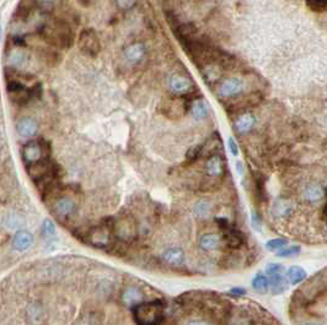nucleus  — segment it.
<instances>
[{"mask_svg": "<svg viewBox=\"0 0 327 325\" xmlns=\"http://www.w3.org/2000/svg\"><path fill=\"white\" fill-rule=\"evenodd\" d=\"M49 153H51V147L46 140H32L24 145L21 150L22 160L27 166L49 158Z\"/></svg>", "mask_w": 327, "mask_h": 325, "instance_id": "4", "label": "nucleus"}, {"mask_svg": "<svg viewBox=\"0 0 327 325\" xmlns=\"http://www.w3.org/2000/svg\"><path fill=\"white\" fill-rule=\"evenodd\" d=\"M122 302L127 307H135L143 302V292L138 287H128L122 293Z\"/></svg>", "mask_w": 327, "mask_h": 325, "instance_id": "15", "label": "nucleus"}, {"mask_svg": "<svg viewBox=\"0 0 327 325\" xmlns=\"http://www.w3.org/2000/svg\"><path fill=\"white\" fill-rule=\"evenodd\" d=\"M190 109H191V114H192L193 119L195 120H203L208 117V114H209L208 105L205 103L204 100H202V98H197V100L193 101Z\"/></svg>", "mask_w": 327, "mask_h": 325, "instance_id": "19", "label": "nucleus"}, {"mask_svg": "<svg viewBox=\"0 0 327 325\" xmlns=\"http://www.w3.org/2000/svg\"><path fill=\"white\" fill-rule=\"evenodd\" d=\"M5 77H6V91L9 93L10 101H12L15 105L24 106L29 103L32 98L41 96V84H36L32 87L24 84V81L31 80L34 77L31 75L17 72L14 68H6Z\"/></svg>", "mask_w": 327, "mask_h": 325, "instance_id": "1", "label": "nucleus"}, {"mask_svg": "<svg viewBox=\"0 0 327 325\" xmlns=\"http://www.w3.org/2000/svg\"><path fill=\"white\" fill-rule=\"evenodd\" d=\"M75 210V203L70 198H60L54 203V211L60 217H68Z\"/></svg>", "mask_w": 327, "mask_h": 325, "instance_id": "17", "label": "nucleus"}, {"mask_svg": "<svg viewBox=\"0 0 327 325\" xmlns=\"http://www.w3.org/2000/svg\"><path fill=\"white\" fill-rule=\"evenodd\" d=\"M42 232H43L44 236H53L55 233V226L53 221L44 220L43 225H42Z\"/></svg>", "mask_w": 327, "mask_h": 325, "instance_id": "31", "label": "nucleus"}, {"mask_svg": "<svg viewBox=\"0 0 327 325\" xmlns=\"http://www.w3.org/2000/svg\"><path fill=\"white\" fill-rule=\"evenodd\" d=\"M210 213V205L208 201L201 200L195 205V214L197 217H207Z\"/></svg>", "mask_w": 327, "mask_h": 325, "instance_id": "25", "label": "nucleus"}, {"mask_svg": "<svg viewBox=\"0 0 327 325\" xmlns=\"http://www.w3.org/2000/svg\"><path fill=\"white\" fill-rule=\"evenodd\" d=\"M40 36L48 44L57 48H69L73 43L72 27L65 21L52 19L40 27Z\"/></svg>", "mask_w": 327, "mask_h": 325, "instance_id": "2", "label": "nucleus"}, {"mask_svg": "<svg viewBox=\"0 0 327 325\" xmlns=\"http://www.w3.org/2000/svg\"><path fill=\"white\" fill-rule=\"evenodd\" d=\"M163 259L167 264L173 266H181L185 261V253L178 247H173V248H167L164 251Z\"/></svg>", "mask_w": 327, "mask_h": 325, "instance_id": "14", "label": "nucleus"}, {"mask_svg": "<svg viewBox=\"0 0 327 325\" xmlns=\"http://www.w3.org/2000/svg\"><path fill=\"white\" fill-rule=\"evenodd\" d=\"M270 280H268V284H270V289L271 293L277 296V294L283 293L284 291L286 289V276L282 275L281 274H276V275L270 276Z\"/></svg>", "mask_w": 327, "mask_h": 325, "instance_id": "22", "label": "nucleus"}, {"mask_svg": "<svg viewBox=\"0 0 327 325\" xmlns=\"http://www.w3.org/2000/svg\"><path fill=\"white\" fill-rule=\"evenodd\" d=\"M187 325H212V324L208 323V322H204V321H192V322H190Z\"/></svg>", "mask_w": 327, "mask_h": 325, "instance_id": "36", "label": "nucleus"}, {"mask_svg": "<svg viewBox=\"0 0 327 325\" xmlns=\"http://www.w3.org/2000/svg\"><path fill=\"white\" fill-rule=\"evenodd\" d=\"M223 237L226 246L230 247V248H240L243 246V233L239 230H236L235 227H231L230 225L223 230Z\"/></svg>", "mask_w": 327, "mask_h": 325, "instance_id": "11", "label": "nucleus"}, {"mask_svg": "<svg viewBox=\"0 0 327 325\" xmlns=\"http://www.w3.org/2000/svg\"><path fill=\"white\" fill-rule=\"evenodd\" d=\"M37 123L32 118H24L16 125L17 133L22 138H31L37 133Z\"/></svg>", "mask_w": 327, "mask_h": 325, "instance_id": "20", "label": "nucleus"}, {"mask_svg": "<svg viewBox=\"0 0 327 325\" xmlns=\"http://www.w3.org/2000/svg\"><path fill=\"white\" fill-rule=\"evenodd\" d=\"M325 196V188L319 183H310L304 189V198L310 203H316Z\"/></svg>", "mask_w": 327, "mask_h": 325, "instance_id": "18", "label": "nucleus"}, {"mask_svg": "<svg viewBox=\"0 0 327 325\" xmlns=\"http://www.w3.org/2000/svg\"><path fill=\"white\" fill-rule=\"evenodd\" d=\"M251 285H252L253 291L257 292V293H260V294L266 293V292L268 291V289H270L268 279L266 278L265 275H262V274H257V275L253 276Z\"/></svg>", "mask_w": 327, "mask_h": 325, "instance_id": "24", "label": "nucleus"}, {"mask_svg": "<svg viewBox=\"0 0 327 325\" xmlns=\"http://www.w3.org/2000/svg\"><path fill=\"white\" fill-rule=\"evenodd\" d=\"M133 318L137 325H159L164 319V306L160 301L140 302L133 307Z\"/></svg>", "mask_w": 327, "mask_h": 325, "instance_id": "3", "label": "nucleus"}, {"mask_svg": "<svg viewBox=\"0 0 327 325\" xmlns=\"http://www.w3.org/2000/svg\"><path fill=\"white\" fill-rule=\"evenodd\" d=\"M221 243L220 236L217 233H204L200 238V247L205 252H212L219 248Z\"/></svg>", "mask_w": 327, "mask_h": 325, "instance_id": "21", "label": "nucleus"}, {"mask_svg": "<svg viewBox=\"0 0 327 325\" xmlns=\"http://www.w3.org/2000/svg\"><path fill=\"white\" fill-rule=\"evenodd\" d=\"M256 124V117L251 113H244L239 115L234 122V130L236 134L245 135L253 129Z\"/></svg>", "mask_w": 327, "mask_h": 325, "instance_id": "10", "label": "nucleus"}, {"mask_svg": "<svg viewBox=\"0 0 327 325\" xmlns=\"http://www.w3.org/2000/svg\"><path fill=\"white\" fill-rule=\"evenodd\" d=\"M230 293L235 294V296H245L246 289H241V287H234V289H230Z\"/></svg>", "mask_w": 327, "mask_h": 325, "instance_id": "35", "label": "nucleus"}, {"mask_svg": "<svg viewBox=\"0 0 327 325\" xmlns=\"http://www.w3.org/2000/svg\"><path fill=\"white\" fill-rule=\"evenodd\" d=\"M113 230L111 227H97L92 231L91 233V241L95 246L97 247H105L109 244L111 236H112Z\"/></svg>", "mask_w": 327, "mask_h": 325, "instance_id": "16", "label": "nucleus"}, {"mask_svg": "<svg viewBox=\"0 0 327 325\" xmlns=\"http://www.w3.org/2000/svg\"><path fill=\"white\" fill-rule=\"evenodd\" d=\"M245 90L246 84L244 79L238 76H231L220 81V84L217 86V90H215V93H217L218 97L230 100V98H235L243 95Z\"/></svg>", "mask_w": 327, "mask_h": 325, "instance_id": "6", "label": "nucleus"}, {"mask_svg": "<svg viewBox=\"0 0 327 325\" xmlns=\"http://www.w3.org/2000/svg\"><path fill=\"white\" fill-rule=\"evenodd\" d=\"M79 48L85 55L96 57L101 49V43L96 31L92 29H85L79 37Z\"/></svg>", "mask_w": 327, "mask_h": 325, "instance_id": "7", "label": "nucleus"}, {"mask_svg": "<svg viewBox=\"0 0 327 325\" xmlns=\"http://www.w3.org/2000/svg\"><path fill=\"white\" fill-rule=\"evenodd\" d=\"M304 325H320V324H315V323H306V324H304Z\"/></svg>", "mask_w": 327, "mask_h": 325, "instance_id": "38", "label": "nucleus"}, {"mask_svg": "<svg viewBox=\"0 0 327 325\" xmlns=\"http://www.w3.org/2000/svg\"><path fill=\"white\" fill-rule=\"evenodd\" d=\"M123 57H124L125 62L129 63L130 65H137L142 63L144 58L147 57V48H145L142 42L130 43L129 46L124 48Z\"/></svg>", "mask_w": 327, "mask_h": 325, "instance_id": "8", "label": "nucleus"}, {"mask_svg": "<svg viewBox=\"0 0 327 325\" xmlns=\"http://www.w3.org/2000/svg\"><path fill=\"white\" fill-rule=\"evenodd\" d=\"M293 211V204L288 199H277L273 203L272 213L276 217L286 218L291 215Z\"/></svg>", "mask_w": 327, "mask_h": 325, "instance_id": "13", "label": "nucleus"}, {"mask_svg": "<svg viewBox=\"0 0 327 325\" xmlns=\"http://www.w3.org/2000/svg\"><path fill=\"white\" fill-rule=\"evenodd\" d=\"M306 278H308L306 271L304 270L301 266L298 265L290 266V268L288 269V271H286V279L288 280L291 285L300 284V282H303Z\"/></svg>", "mask_w": 327, "mask_h": 325, "instance_id": "23", "label": "nucleus"}, {"mask_svg": "<svg viewBox=\"0 0 327 325\" xmlns=\"http://www.w3.org/2000/svg\"><path fill=\"white\" fill-rule=\"evenodd\" d=\"M236 168H238L239 175H244V165L240 162V161H239V162L236 163Z\"/></svg>", "mask_w": 327, "mask_h": 325, "instance_id": "37", "label": "nucleus"}, {"mask_svg": "<svg viewBox=\"0 0 327 325\" xmlns=\"http://www.w3.org/2000/svg\"><path fill=\"white\" fill-rule=\"evenodd\" d=\"M286 244H288V241H286V238H274L266 243V248L271 252H279L282 248H284Z\"/></svg>", "mask_w": 327, "mask_h": 325, "instance_id": "26", "label": "nucleus"}, {"mask_svg": "<svg viewBox=\"0 0 327 325\" xmlns=\"http://www.w3.org/2000/svg\"><path fill=\"white\" fill-rule=\"evenodd\" d=\"M228 146H229V150H230L231 155L233 156H238L239 155V146L238 144H236V141L234 140V138H229L228 140Z\"/></svg>", "mask_w": 327, "mask_h": 325, "instance_id": "34", "label": "nucleus"}, {"mask_svg": "<svg viewBox=\"0 0 327 325\" xmlns=\"http://www.w3.org/2000/svg\"><path fill=\"white\" fill-rule=\"evenodd\" d=\"M167 89L176 97H186L195 91L196 85L187 75L175 72L168 76Z\"/></svg>", "mask_w": 327, "mask_h": 325, "instance_id": "5", "label": "nucleus"}, {"mask_svg": "<svg viewBox=\"0 0 327 325\" xmlns=\"http://www.w3.org/2000/svg\"><path fill=\"white\" fill-rule=\"evenodd\" d=\"M115 4L117 9L122 11H128V10L134 9L135 5L138 4V0H115Z\"/></svg>", "mask_w": 327, "mask_h": 325, "instance_id": "29", "label": "nucleus"}, {"mask_svg": "<svg viewBox=\"0 0 327 325\" xmlns=\"http://www.w3.org/2000/svg\"><path fill=\"white\" fill-rule=\"evenodd\" d=\"M205 173L212 178L223 177L226 170V163L220 155H212L205 162Z\"/></svg>", "mask_w": 327, "mask_h": 325, "instance_id": "9", "label": "nucleus"}, {"mask_svg": "<svg viewBox=\"0 0 327 325\" xmlns=\"http://www.w3.org/2000/svg\"><path fill=\"white\" fill-rule=\"evenodd\" d=\"M300 252H301V249L299 246L284 247V248H282L281 251L277 252V255H278L279 258H290V256L298 255Z\"/></svg>", "mask_w": 327, "mask_h": 325, "instance_id": "27", "label": "nucleus"}, {"mask_svg": "<svg viewBox=\"0 0 327 325\" xmlns=\"http://www.w3.org/2000/svg\"><path fill=\"white\" fill-rule=\"evenodd\" d=\"M202 148H203L202 145H197V146H195V147L190 148L187 152V155H186V158H187L188 161L197 160V158L200 157L201 152H202Z\"/></svg>", "mask_w": 327, "mask_h": 325, "instance_id": "30", "label": "nucleus"}, {"mask_svg": "<svg viewBox=\"0 0 327 325\" xmlns=\"http://www.w3.org/2000/svg\"><path fill=\"white\" fill-rule=\"evenodd\" d=\"M282 271H283V266H282L281 264H277V263L270 264V265H267V268H266V273H267L268 276L276 275V274H281Z\"/></svg>", "mask_w": 327, "mask_h": 325, "instance_id": "33", "label": "nucleus"}, {"mask_svg": "<svg viewBox=\"0 0 327 325\" xmlns=\"http://www.w3.org/2000/svg\"><path fill=\"white\" fill-rule=\"evenodd\" d=\"M74 325H97V322L96 319H95V317L86 314V316L80 317V318L75 322Z\"/></svg>", "mask_w": 327, "mask_h": 325, "instance_id": "32", "label": "nucleus"}, {"mask_svg": "<svg viewBox=\"0 0 327 325\" xmlns=\"http://www.w3.org/2000/svg\"><path fill=\"white\" fill-rule=\"evenodd\" d=\"M34 242H35L34 234L29 232V231L21 230L14 236V242H12V244H14V248L16 249V251L24 252L27 251L29 248H31Z\"/></svg>", "mask_w": 327, "mask_h": 325, "instance_id": "12", "label": "nucleus"}, {"mask_svg": "<svg viewBox=\"0 0 327 325\" xmlns=\"http://www.w3.org/2000/svg\"><path fill=\"white\" fill-rule=\"evenodd\" d=\"M306 5L313 11L323 12L327 7V0H306Z\"/></svg>", "mask_w": 327, "mask_h": 325, "instance_id": "28", "label": "nucleus"}]
</instances>
